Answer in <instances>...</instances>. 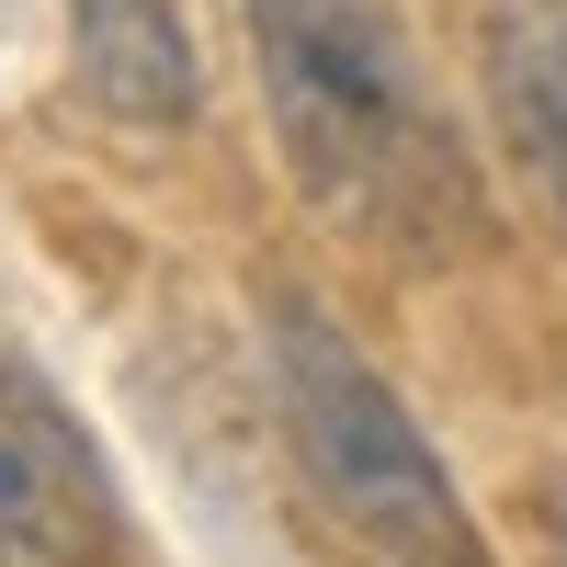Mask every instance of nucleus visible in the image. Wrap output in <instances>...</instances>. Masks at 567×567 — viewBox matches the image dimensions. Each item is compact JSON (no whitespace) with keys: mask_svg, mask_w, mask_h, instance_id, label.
<instances>
[{"mask_svg":"<svg viewBox=\"0 0 567 567\" xmlns=\"http://www.w3.org/2000/svg\"><path fill=\"white\" fill-rule=\"evenodd\" d=\"M114 545V477L80 409L0 341V567H91Z\"/></svg>","mask_w":567,"mask_h":567,"instance_id":"3","label":"nucleus"},{"mask_svg":"<svg viewBox=\"0 0 567 567\" xmlns=\"http://www.w3.org/2000/svg\"><path fill=\"white\" fill-rule=\"evenodd\" d=\"M477 103L499 125V159L567 227V0H488L477 12Z\"/></svg>","mask_w":567,"mask_h":567,"instance_id":"4","label":"nucleus"},{"mask_svg":"<svg viewBox=\"0 0 567 567\" xmlns=\"http://www.w3.org/2000/svg\"><path fill=\"white\" fill-rule=\"evenodd\" d=\"M69 69L114 125H194L205 103L182 0H69Z\"/></svg>","mask_w":567,"mask_h":567,"instance_id":"5","label":"nucleus"},{"mask_svg":"<svg viewBox=\"0 0 567 567\" xmlns=\"http://www.w3.org/2000/svg\"><path fill=\"white\" fill-rule=\"evenodd\" d=\"M239 23L296 194L341 239L443 261L477 227V182H465L454 114L420 69L398 0H239Z\"/></svg>","mask_w":567,"mask_h":567,"instance_id":"1","label":"nucleus"},{"mask_svg":"<svg viewBox=\"0 0 567 567\" xmlns=\"http://www.w3.org/2000/svg\"><path fill=\"white\" fill-rule=\"evenodd\" d=\"M545 556L567 567V465H556V477H545Z\"/></svg>","mask_w":567,"mask_h":567,"instance_id":"6","label":"nucleus"},{"mask_svg":"<svg viewBox=\"0 0 567 567\" xmlns=\"http://www.w3.org/2000/svg\"><path fill=\"white\" fill-rule=\"evenodd\" d=\"M261 363H272V409L307 488L374 567H488V534L465 511L454 465L318 296H261Z\"/></svg>","mask_w":567,"mask_h":567,"instance_id":"2","label":"nucleus"}]
</instances>
